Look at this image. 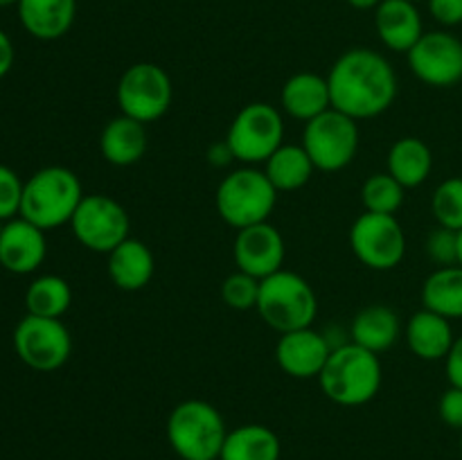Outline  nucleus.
Returning a JSON list of instances; mask_svg holds the SVG:
<instances>
[{
  "label": "nucleus",
  "mask_w": 462,
  "mask_h": 460,
  "mask_svg": "<svg viewBox=\"0 0 462 460\" xmlns=\"http://www.w3.org/2000/svg\"><path fill=\"white\" fill-rule=\"evenodd\" d=\"M411 3H420V0H411Z\"/></svg>",
  "instance_id": "44"
},
{
  "label": "nucleus",
  "mask_w": 462,
  "mask_h": 460,
  "mask_svg": "<svg viewBox=\"0 0 462 460\" xmlns=\"http://www.w3.org/2000/svg\"><path fill=\"white\" fill-rule=\"evenodd\" d=\"M72 305V289L61 275H41L27 287V314L41 318H61Z\"/></svg>",
  "instance_id": "28"
},
{
  "label": "nucleus",
  "mask_w": 462,
  "mask_h": 460,
  "mask_svg": "<svg viewBox=\"0 0 462 460\" xmlns=\"http://www.w3.org/2000/svg\"><path fill=\"white\" fill-rule=\"evenodd\" d=\"M427 255L436 262L438 266H454L458 264V233L438 225L427 237Z\"/></svg>",
  "instance_id": "32"
},
{
  "label": "nucleus",
  "mask_w": 462,
  "mask_h": 460,
  "mask_svg": "<svg viewBox=\"0 0 462 460\" xmlns=\"http://www.w3.org/2000/svg\"><path fill=\"white\" fill-rule=\"evenodd\" d=\"M99 152H102L104 161L116 167L135 165L147 152V129L143 122L120 113L102 129Z\"/></svg>",
  "instance_id": "22"
},
{
  "label": "nucleus",
  "mask_w": 462,
  "mask_h": 460,
  "mask_svg": "<svg viewBox=\"0 0 462 460\" xmlns=\"http://www.w3.org/2000/svg\"><path fill=\"white\" fill-rule=\"evenodd\" d=\"M233 161H235L233 149L228 147V143H226V140H221V143L212 144V147L208 149V162H210V165L228 167Z\"/></svg>",
  "instance_id": "37"
},
{
  "label": "nucleus",
  "mask_w": 462,
  "mask_h": 460,
  "mask_svg": "<svg viewBox=\"0 0 462 460\" xmlns=\"http://www.w3.org/2000/svg\"><path fill=\"white\" fill-rule=\"evenodd\" d=\"M280 104L289 117L307 124L320 113L332 108L328 77H320L316 72H298V75L289 77L280 93Z\"/></svg>",
  "instance_id": "21"
},
{
  "label": "nucleus",
  "mask_w": 462,
  "mask_h": 460,
  "mask_svg": "<svg viewBox=\"0 0 462 460\" xmlns=\"http://www.w3.org/2000/svg\"><path fill=\"white\" fill-rule=\"evenodd\" d=\"M431 212L442 228L462 230V176H451L438 185L431 197Z\"/></svg>",
  "instance_id": "30"
},
{
  "label": "nucleus",
  "mask_w": 462,
  "mask_h": 460,
  "mask_svg": "<svg viewBox=\"0 0 462 460\" xmlns=\"http://www.w3.org/2000/svg\"><path fill=\"white\" fill-rule=\"evenodd\" d=\"M374 27L388 50L404 54L424 34L422 16L411 0H382L374 9Z\"/></svg>",
  "instance_id": "17"
},
{
  "label": "nucleus",
  "mask_w": 462,
  "mask_h": 460,
  "mask_svg": "<svg viewBox=\"0 0 462 460\" xmlns=\"http://www.w3.org/2000/svg\"><path fill=\"white\" fill-rule=\"evenodd\" d=\"M422 307L456 320L462 318V266H438L422 284Z\"/></svg>",
  "instance_id": "27"
},
{
  "label": "nucleus",
  "mask_w": 462,
  "mask_h": 460,
  "mask_svg": "<svg viewBox=\"0 0 462 460\" xmlns=\"http://www.w3.org/2000/svg\"><path fill=\"white\" fill-rule=\"evenodd\" d=\"M233 255L237 271H244L257 280H264L282 269L287 246H284V237L280 235V230L269 221H264V224L237 230Z\"/></svg>",
  "instance_id": "14"
},
{
  "label": "nucleus",
  "mask_w": 462,
  "mask_h": 460,
  "mask_svg": "<svg viewBox=\"0 0 462 460\" xmlns=\"http://www.w3.org/2000/svg\"><path fill=\"white\" fill-rule=\"evenodd\" d=\"M14 350L27 368L36 373H52L70 359L72 336L61 318L27 314L14 329Z\"/></svg>",
  "instance_id": "11"
},
{
  "label": "nucleus",
  "mask_w": 462,
  "mask_h": 460,
  "mask_svg": "<svg viewBox=\"0 0 462 460\" xmlns=\"http://www.w3.org/2000/svg\"><path fill=\"white\" fill-rule=\"evenodd\" d=\"M332 354L328 336L314 327L280 334L275 345V361L280 370L293 379H319Z\"/></svg>",
  "instance_id": "15"
},
{
  "label": "nucleus",
  "mask_w": 462,
  "mask_h": 460,
  "mask_svg": "<svg viewBox=\"0 0 462 460\" xmlns=\"http://www.w3.org/2000/svg\"><path fill=\"white\" fill-rule=\"evenodd\" d=\"M383 370L379 354L356 345V343H343L332 347L319 382L328 400L338 406H364L377 397L382 388Z\"/></svg>",
  "instance_id": "2"
},
{
  "label": "nucleus",
  "mask_w": 462,
  "mask_h": 460,
  "mask_svg": "<svg viewBox=\"0 0 462 460\" xmlns=\"http://www.w3.org/2000/svg\"><path fill=\"white\" fill-rule=\"evenodd\" d=\"M284 140L282 113L266 102L246 104L235 115L226 143L233 149L235 161L244 165H257L269 161L271 153Z\"/></svg>",
  "instance_id": "9"
},
{
  "label": "nucleus",
  "mask_w": 462,
  "mask_h": 460,
  "mask_svg": "<svg viewBox=\"0 0 462 460\" xmlns=\"http://www.w3.org/2000/svg\"><path fill=\"white\" fill-rule=\"evenodd\" d=\"M45 255H48L45 230L23 216L5 221L0 233V266L5 271L16 275L34 273L43 264Z\"/></svg>",
  "instance_id": "16"
},
{
  "label": "nucleus",
  "mask_w": 462,
  "mask_h": 460,
  "mask_svg": "<svg viewBox=\"0 0 462 460\" xmlns=\"http://www.w3.org/2000/svg\"><path fill=\"white\" fill-rule=\"evenodd\" d=\"M21 0H0V7H9V5H18Z\"/></svg>",
  "instance_id": "41"
},
{
  "label": "nucleus",
  "mask_w": 462,
  "mask_h": 460,
  "mask_svg": "<svg viewBox=\"0 0 462 460\" xmlns=\"http://www.w3.org/2000/svg\"><path fill=\"white\" fill-rule=\"evenodd\" d=\"M445 370H447V379H449V386L462 388V334L460 336H456L454 345H451L449 354H447Z\"/></svg>",
  "instance_id": "36"
},
{
  "label": "nucleus",
  "mask_w": 462,
  "mask_h": 460,
  "mask_svg": "<svg viewBox=\"0 0 462 460\" xmlns=\"http://www.w3.org/2000/svg\"><path fill=\"white\" fill-rule=\"evenodd\" d=\"M460 455H462V431H460Z\"/></svg>",
  "instance_id": "43"
},
{
  "label": "nucleus",
  "mask_w": 462,
  "mask_h": 460,
  "mask_svg": "<svg viewBox=\"0 0 462 460\" xmlns=\"http://www.w3.org/2000/svg\"><path fill=\"white\" fill-rule=\"evenodd\" d=\"M14 57H16V54H14L12 39H9V36L0 30V79H3L9 70H12Z\"/></svg>",
  "instance_id": "38"
},
{
  "label": "nucleus",
  "mask_w": 462,
  "mask_h": 460,
  "mask_svg": "<svg viewBox=\"0 0 462 460\" xmlns=\"http://www.w3.org/2000/svg\"><path fill=\"white\" fill-rule=\"evenodd\" d=\"M16 7L21 25L39 41L66 36L77 16V0H21Z\"/></svg>",
  "instance_id": "20"
},
{
  "label": "nucleus",
  "mask_w": 462,
  "mask_h": 460,
  "mask_svg": "<svg viewBox=\"0 0 462 460\" xmlns=\"http://www.w3.org/2000/svg\"><path fill=\"white\" fill-rule=\"evenodd\" d=\"M84 197L81 180L75 171L61 165L43 167L23 185L18 215L39 225L41 230H52L70 224Z\"/></svg>",
  "instance_id": "3"
},
{
  "label": "nucleus",
  "mask_w": 462,
  "mask_h": 460,
  "mask_svg": "<svg viewBox=\"0 0 462 460\" xmlns=\"http://www.w3.org/2000/svg\"><path fill=\"white\" fill-rule=\"evenodd\" d=\"M255 309L271 329L287 334L314 325L319 300L311 284L302 275L280 269L278 273L260 280Z\"/></svg>",
  "instance_id": "5"
},
{
  "label": "nucleus",
  "mask_w": 462,
  "mask_h": 460,
  "mask_svg": "<svg viewBox=\"0 0 462 460\" xmlns=\"http://www.w3.org/2000/svg\"><path fill=\"white\" fill-rule=\"evenodd\" d=\"M314 171V162L302 144H280L264 162V174L269 176L278 194L305 188Z\"/></svg>",
  "instance_id": "26"
},
{
  "label": "nucleus",
  "mask_w": 462,
  "mask_h": 460,
  "mask_svg": "<svg viewBox=\"0 0 462 460\" xmlns=\"http://www.w3.org/2000/svg\"><path fill=\"white\" fill-rule=\"evenodd\" d=\"M350 248L373 271H391L406 255V235L395 215L364 212L350 228Z\"/></svg>",
  "instance_id": "12"
},
{
  "label": "nucleus",
  "mask_w": 462,
  "mask_h": 460,
  "mask_svg": "<svg viewBox=\"0 0 462 460\" xmlns=\"http://www.w3.org/2000/svg\"><path fill=\"white\" fill-rule=\"evenodd\" d=\"M106 257L108 278L122 291H140L152 282L156 260H153L152 248L140 239H125Z\"/></svg>",
  "instance_id": "19"
},
{
  "label": "nucleus",
  "mask_w": 462,
  "mask_h": 460,
  "mask_svg": "<svg viewBox=\"0 0 462 460\" xmlns=\"http://www.w3.org/2000/svg\"><path fill=\"white\" fill-rule=\"evenodd\" d=\"M400 316L386 305H368L352 318L350 341L382 354L400 341Z\"/></svg>",
  "instance_id": "23"
},
{
  "label": "nucleus",
  "mask_w": 462,
  "mask_h": 460,
  "mask_svg": "<svg viewBox=\"0 0 462 460\" xmlns=\"http://www.w3.org/2000/svg\"><path fill=\"white\" fill-rule=\"evenodd\" d=\"M347 5H352L355 9H377L382 0H347Z\"/></svg>",
  "instance_id": "39"
},
{
  "label": "nucleus",
  "mask_w": 462,
  "mask_h": 460,
  "mask_svg": "<svg viewBox=\"0 0 462 460\" xmlns=\"http://www.w3.org/2000/svg\"><path fill=\"white\" fill-rule=\"evenodd\" d=\"M257 298H260V280L244 271L230 273L221 284V300L235 311L255 309Z\"/></svg>",
  "instance_id": "31"
},
{
  "label": "nucleus",
  "mask_w": 462,
  "mask_h": 460,
  "mask_svg": "<svg viewBox=\"0 0 462 460\" xmlns=\"http://www.w3.org/2000/svg\"><path fill=\"white\" fill-rule=\"evenodd\" d=\"M404 185L393 179L388 171L368 176L361 188V201H364L365 212L395 215L404 203Z\"/></svg>",
  "instance_id": "29"
},
{
  "label": "nucleus",
  "mask_w": 462,
  "mask_h": 460,
  "mask_svg": "<svg viewBox=\"0 0 462 460\" xmlns=\"http://www.w3.org/2000/svg\"><path fill=\"white\" fill-rule=\"evenodd\" d=\"M328 84L332 108L356 122L382 115L397 97V75L391 61L370 48L343 52L329 70Z\"/></svg>",
  "instance_id": "1"
},
{
  "label": "nucleus",
  "mask_w": 462,
  "mask_h": 460,
  "mask_svg": "<svg viewBox=\"0 0 462 460\" xmlns=\"http://www.w3.org/2000/svg\"><path fill=\"white\" fill-rule=\"evenodd\" d=\"M438 415L449 428L462 431V388L449 386L438 401Z\"/></svg>",
  "instance_id": "34"
},
{
  "label": "nucleus",
  "mask_w": 462,
  "mask_h": 460,
  "mask_svg": "<svg viewBox=\"0 0 462 460\" xmlns=\"http://www.w3.org/2000/svg\"><path fill=\"white\" fill-rule=\"evenodd\" d=\"M388 174L404 188H420L431 176L433 153L424 140L406 135L391 147L386 158Z\"/></svg>",
  "instance_id": "25"
},
{
  "label": "nucleus",
  "mask_w": 462,
  "mask_h": 460,
  "mask_svg": "<svg viewBox=\"0 0 462 460\" xmlns=\"http://www.w3.org/2000/svg\"><path fill=\"white\" fill-rule=\"evenodd\" d=\"M429 12L440 25L456 27L462 23V0H427Z\"/></svg>",
  "instance_id": "35"
},
{
  "label": "nucleus",
  "mask_w": 462,
  "mask_h": 460,
  "mask_svg": "<svg viewBox=\"0 0 462 460\" xmlns=\"http://www.w3.org/2000/svg\"><path fill=\"white\" fill-rule=\"evenodd\" d=\"M282 445L273 428L264 424H242L226 436L219 460H280Z\"/></svg>",
  "instance_id": "24"
},
{
  "label": "nucleus",
  "mask_w": 462,
  "mask_h": 460,
  "mask_svg": "<svg viewBox=\"0 0 462 460\" xmlns=\"http://www.w3.org/2000/svg\"><path fill=\"white\" fill-rule=\"evenodd\" d=\"M404 336L409 350L422 361L447 359L456 341L451 320L436 314V311L424 309V307L411 316L409 323H406Z\"/></svg>",
  "instance_id": "18"
},
{
  "label": "nucleus",
  "mask_w": 462,
  "mask_h": 460,
  "mask_svg": "<svg viewBox=\"0 0 462 460\" xmlns=\"http://www.w3.org/2000/svg\"><path fill=\"white\" fill-rule=\"evenodd\" d=\"M23 180L7 165H0V219L9 221L21 212Z\"/></svg>",
  "instance_id": "33"
},
{
  "label": "nucleus",
  "mask_w": 462,
  "mask_h": 460,
  "mask_svg": "<svg viewBox=\"0 0 462 460\" xmlns=\"http://www.w3.org/2000/svg\"><path fill=\"white\" fill-rule=\"evenodd\" d=\"M228 428L219 410L203 400H185L167 418V442L183 460H219Z\"/></svg>",
  "instance_id": "4"
},
{
  "label": "nucleus",
  "mask_w": 462,
  "mask_h": 460,
  "mask_svg": "<svg viewBox=\"0 0 462 460\" xmlns=\"http://www.w3.org/2000/svg\"><path fill=\"white\" fill-rule=\"evenodd\" d=\"M278 201V189L262 170L246 165L233 170L219 183L215 194L217 212L233 228L264 224Z\"/></svg>",
  "instance_id": "6"
},
{
  "label": "nucleus",
  "mask_w": 462,
  "mask_h": 460,
  "mask_svg": "<svg viewBox=\"0 0 462 460\" xmlns=\"http://www.w3.org/2000/svg\"><path fill=\"white\" fill-rule=\"evenodd\" d=\"M174 88L165 68L152 61H140L122 72L116 88L120 113L149 124L170 111Z\"/></svg>",
  "instance_id": "8"
},
{
  "label": "nucleus",
  "mask_w": 462,
  "mask_h": 460,
  "mask_svg": "<svg viewBox=\"0 0 462 460\" xmlns=\"http://www.w3.org/2000/svg\"><path fill=\"white\" fill-rule=\"evenodd\" d=\"M406 59L413 75L433 88H451L462 81V41L451 32H424Z\"/></svg>",
  "instance_id": "13"
},
{
  "label": "nucleus",
  "mask_w": 462,
  "mask_h": 460,
  "mask_svg": "<svg viewBox=\"0 0 462 460\" xmlns=\"http://www.w3.org/2000/svg\"><path fill=\"white\" fill-rule=\"evenodd\" d=\"M458 264L462 266V230H458Z\"/></svg>",
  "instance_id": "40"
},
{
  "label": "nucleus",
  "mask_w": 462,
  "mask_h": 460,
  "mask_svg": "<svg viewBox=\"0 0 462 460\" xmlns=\"http://www.w3.org/2000/svg\"><path fill=\"white\" fill-rule=\"evenodd\" d=\"M72 235L84 248L108 255L125 239H129V212L120 201L106 194H86L70 219Z\"/></svg>",
  "instance_id": "10"
},
{
  "label": "nucleus",
  "mask_w": 462,
  "mask_h": 460,
  "mask_svg": "<svg viewBox=\"0 0 462 460\" xmlns=\"http://www.w3.org/2000/svg\"><path fill=\"white\" fill-rule=\"evenodd\" d=\"M359 122L337 108L310 120L302 131V147L320 171H341L359 152Z\"/></svg>",
  "instance_id": "7"
},
{
  "label": "nucleus",
  "mask_w": 462,
  "mask_h": 460,
  "mask_svg": "<svg viewBox=\"0 0 462 460\" xmlns=\"http://www.w3.org/2000/svg\"><path fill=\"white\" fill-rule=\"evenodd\" d=\"M3 228H5V221L0 219V233H3Z\"/></svg>",
  "instance_id": "42"
}]
</instances>
